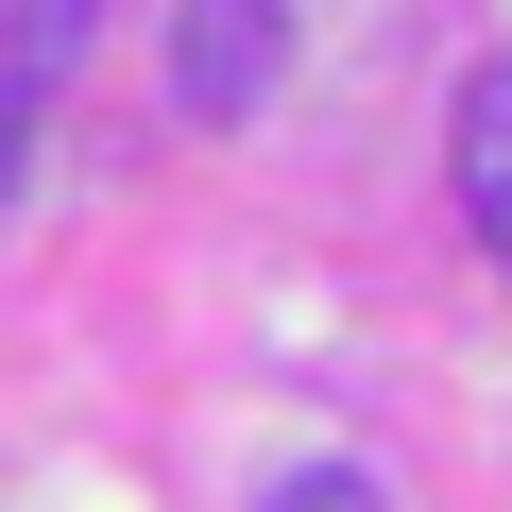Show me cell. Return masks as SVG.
Returning <instances> with one entry per match:
<instances>
[{
	"mask_svg": "<svg viewBox=\"0 0 512 512\" xmlns=\"http://www.w3.org/2000/svg\"><path fill=\"white\" fill-rule=\"evenodd\" d=\"M256 512H393L359 461H308V478H274V495H256Z\"/></svg>",
	"mask_w": 512,
	"mask_h": 512,
	"instance_id": "obj_4",
	"label": "cell"
},
{
	"mask_svg": "<svg viewBox=\"0 0 512 512\" xmlns=\"http://www.w3.org/2000/svg\"><path fill=\"white\" fill-rule=\"evenodd\" d=\"M444 171H461V222H478V256L512 274V69H478V86H461V120H444Z\"/></svg>",
	"mask_w": 512,
	"mask_h": 512,
	"instance_id": "obj_3",
	"label": "cell"
},
{
	"mask_svg": "<svg viewBox=\"0 0 512 512\" xmlns=\"http://www.w3.org/2000/svg\"><path fill=\"white\" fill-rule=\"evenodd\" d=\"M86 35H103V0H0V188L35 171V120L86 69Z\"/></svg>",
	"mask_w": 512,
	"mask_h": 512,
	"instance_id": "obj_2",
	"label": "cell"
},
{
	"mask_svg": "<svg viewBox=\"0 0 512 512\" xmlns=\"http://www.w3.org/2000/svg\"><path fill=\"white\" fill-rule=\"evenodd\" d=\"M291 69V0H188L171 18V103L188 120H256Z\"/></svg>",
	"mask_w": 512,
	"mask_h": 512,
	"instance_id": "obj_1",
	"label": "cell"
}]
</instances>
